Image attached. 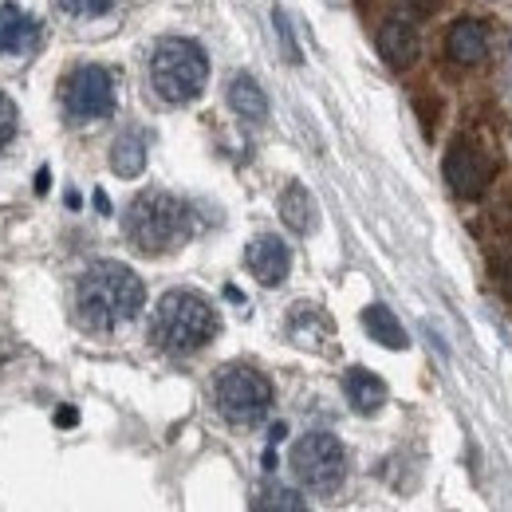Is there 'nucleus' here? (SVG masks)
<instances>
[{
  "label": "nucleus",
  "instance_id": "16",
  "mask_svg": "<svg viewBox=\"0 0 512 512\" xmlns=\"http://www.w3.org/2000/svg\"><path fill=\"white\" fill-rule=\"evenodd\" d=\"M363 327H367V335L375 339V343H383L390 351H402L410 339H406V331H402V323L394 320V312L386 308V304H371L367 312H363Z\"/></svg>",
  "mask_w": 512,
  "mask_h": 512
},
{
  "label": "nucleus",
  "instance_id": "14",
  "mask_svg": "<svg viewBox=\"0 0 512 512\" xmlns=\"http://www.w3.org/2000/svg\"><path fill=\"white\" fill-rule=\"evenodd\" d=\"M229 107L245 119V123H264L268 119V99H264V91H260V83H256L253 75H233V83H229Z\"/></svg>",
  "mask_w": 512,
  "mask_h": 512
},
{
  "label": "nucleus",
  "instance_id": "23",
  "mask_svg": "<svg viewBox=\"0 0 512 512\" xmlns=\"http://www.w3.org/2000/svg\"><path fill=\"white\" fill-rule=\"evenodd\" d=\"M56 422H60V426H71V422H75V410H60Z\"/></svg>",
  "mask_w": 512,
  "mask_h": 512
},
{
  "label": "nucleus",
  "instance_id": "7",
  "mask_svg": "<svg viewBox=\"0 0 512 512\" xmlns=\"http://www.w3.org/2000/svg\"><path fill=\"white\" fill-rule=\"evenodd\" d=\"M64 107L79 123L107 119L115 111V75L99 64L75 67L64 79Z\"/></svg>",
  "mask_w": 512,
  "mask_h": 512
},
{
  "label": "nucleus",
  "instance_id": "20",
  "mask_svg": "<svg viewBox=\"0 0 512 512\" xmlns=\"http://www.w3.org/2000/svg\"><path fill=\"white\" fill-rule=\"evenodd\" d=\"M272 20H276V28H280V40H284V56L292 60V64H300V48H296V40H292V28H288V16L276 8L272 12Z\"/></svg>",
  "mask_w": 512,
  "mask_h": 512
},
{
  "label": "nucleus",
  "instance_id": "3",
  "mask_svg": "<svg viewBox=\"0 0 512 512\" xmlns=\"http://www.w3.org/2000/svg\"><path fill=\"white\" fill-rule=\"evenodd\" d=\"M221 331L217 308L190 288H174L158 300L154 320H150V339L166 351V355H193L205 343H213V335Z\"/></svg>",
  "mask_w": 512,
  "mask_h": 512
},
{
  "label": "nucleus",
  "instance_id": "19",
  "mask_svg": "<svg viewBox=\"0 0 512 512\" xmlns=\"http://www.w3.org/2000/svg\"><path fill=\"white\" fill-rule=\"evenodd\" d=\"M12 134H16V103L0 91V150L12 142Z\"/></svg>",
  "mask_w": 512,
  "mask_h": 512
},
{
  "label": "nucleus",
  "instance_id": "8",
  "mask_svg": "<svg viewBox=\"0 0 512 512\" xmlns=\"http://www.w3.org/2000/svg\"><path fill=\"white\" fill-rule=\"evenodd\" d=\"M442 174H446L449 190L465 201H477L481 193L493 186L497 178V162L489 150H481L477 142L469 138H457L446 150V162H442Z\"/></svg>",
  "mask_w": 512,
  "mask_h": 512
},
{
  "label": "nucleus",
  "instance_id": "1",
  "mask_svg": "<svg viewBox=\"0 0 512 512\" xmlns=\"http://www.w3.org/2000/svg\"><path fill=\"white\" fill-rule=\"evenodd\" d=\"M146 304L138 272L119 260H95L75 284V312L91 331H115L130 323Z\"/></svg>",
  "mask_w": 512,
  "mask_h": 512
},
{
  "label": "nucleus",
  "instance_id": "12",
  "mask_svg": "<svg viewBox=\"0 0 512 512\" xmlns=\"http://www.w3.org/2000/svg\"><path fill=\"white\" fill-rule=\"evenodd\" d=\"M379 56L394 71H406V67L418 60V28L406 16L383 20V28H379Z\"/></svg>",
  "mask_w": 512,
  "mask_h": 512
},
{
  "label": "nucleus",
  "instance_id": "6",
  "mask_svg": "<svg viewBox=\"0 0 512 512\" xmlns=\"http://www.w3.org/2000/svg\"><path fill=\"white\" fill-rule=\"evenodd\" d=\"M292 473L312 493H335L347 477V453L335 434L312 430L292 446Z\"/></svg>",
  "mask_w": 512,
  "mask_h": 512
},
{
  "label": "nucleus",
  "instance_id": "15",
  "mask_svg": "<svg viewBox=\"0 0 512 512\" xmlns=\"http://www.w3.org/2000/svg\"><path fill=\"white\" fill-rule=\"evenodd\" d=\"M280 217H284V225L292 233H312L316 229V201L300 182H292L288 190L280 193Z\"/></svg>",
  "mask_w": 512,
  "mask_h": 512
},
{
  "label": "nucleus",
  "instance_id": "18",
  "mask_svg": "<svg viewBox=\"0 0 512 512\" xmlns=\"http://www.w3.org/2000/svg\"><path fill=\"white\" fill-rule=\"evenodd\" d=\"M253 512H312V509H308V501H304L296 489L272 481V485H264V489L256 493Z\"/></svg>",
  "mask_w": 512,
  "mask_h": 512
},
{
  "label": "nucleus",
  "instance_id": "2",
  "mask_svg": "<svg viewBox=\"0 0 512 512\" xmlns=\"http://www.w3.org/2000/svg\"><path fill=\"white\" fill-rule=\"evenodd\" d=\"M190 229H193L190 205L166 190L138 193L127 205V213H123V233H127V241L146 256L174 253L178 245H186Z\"/></svg>",
  "mask_w": 512,
  "mask_h": 512
},
{
  "label": "nucleus",
  "instance_id": "5",
  "mask_svg": "<svg viewBox=\"0 0 512 512\" xmlns=\"http://www.w3.org/2000/svg\"><path fill=\"white\" fill-rule=\"evenodd\" d=\"M213 406L233 426H256L272 410V383L249 363H233L213 379Z\"/></svg>",
  "mask_w": 512,
  "mask_h": 512
},
{
  "label": "nucleus",
  "instance_id": "13",
  "mask_svg": "<svg viewBox=\"0 0 512 512\" xmlns=\"http://www.w3.org/2000/svg\"><path fill=\"white\" fill-rule=\"evenodd\" d=\"M343 394H347V402H351L359 414H379L386 402V383L379 375H371L367 367H351V371L343 375Z\"/></svg>",
  "mask_w": 512,
  "mask_h": 512
},
{
  "label": "nucleus",
  "instance_id": "10",
  "mask_svg": "<svg viewBox=\"0 0 512 512\" xmlns=\"http://www.w3.org/2000/svg\"><path fill=\"white\" fill-rule=\"evenodd\" d=\"M485 52H489V28H485L477 16H461V20L449 24V32H446L449 64L473 67L485 60Z\"/></svg>",
  "mask_w": 512,
  "mask_h": 512
},
{
  "label": "nucleus",
  "instance_id": "22",
  "mask_svg": "<svg viewBox=\"0 0 512 512\" xmlns=\"http://www.w3.org/2000/svg\"><path fill=\"white\" fill-rule=\"evenodd\" d=\"M406 4H410L414 12H422V16H426V12H434V4H438V0H406Z\"/></svg>",
  "mask_w": 512,
  "mask_h": 512
},
{
  "label": "nucleus",
  "instance_id": "9",
  "mask_svg": "<svg viewBox=\"0 0 512 512\" xmlns=\"http://www.w3.org/2000/svg\"><path fill=\"white\" fill-rule=\"evenodd\" d=\"M245 264H249V272H253L264 288H276V284H284V280H288V268H292V249H288L280 237L264 233V237H256L253 245H249Z\"/></svg>",
  "mask_w": 512,
  "mask_h": 512
},
{
  "label": "nucleus",
  "instance_id": "21",
  "mask_svg": "<svg viewBox=\"0 0 512 512\" xmlns=\"http://www.w3.org/2000/svg\"><path fill=\"white\" fill-rule=\"evenodd\" d=\"M71 4H75L79 12H87V16H103V12H107L115 0H71Z\"/></svg>",
  "mask_w": 512,
  "mask_h": 512
},
{
  "label": "nucleus",
  "instance_id": "17",
  "mask_svg": "<svg viewBox=\"0 0 512 512\" xmlns=\"http://www.w3.org/2000/svg\"><path fill=\"white\" fill-rule=\"evenodd\" d=\"M111 166L119 178H138L146 170V138L138 130H127L115 138V150H111Z\"/></svg>",
  "mask_w": 512,
  "mask_h": 512
},
{
  "label": "nucleus",
  "instance_id": "11",
  "mask_svg": "<svg viewBox=\"0 0 512 512\" xmlns=\"http://www.w3.org/2000/svg\"><path fill=\"white\" fill-rule=\"evenodd\" d=\"M40 36H44V24L32 12L16 8V4H4L0 8V52L4 56H28V52H36Z\"/></svg>",
  "mask_w": 512,
  "mask_h": 512
},
{
  "label": "nucleus",
  "instance_id": "4",
  "mask_svg": "<svg viewBox=\"0 0 512 512\" xmlns=\"http://www.w3.org/2000/svg\"><path fill=\"white\" fill-rule=\"evenodd\" d=\"M209 79V56L193 40H162L150 56V83L158 99L166 103H193L205 91Z\"/></svg>",
  "mask_w": 512,
  "mask_h": 512
}]
</instances>
